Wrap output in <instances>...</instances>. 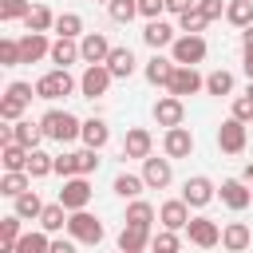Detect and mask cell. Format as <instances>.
I'll return each instance as SVG.
<instances>
[{
  "instance_id": "6da1fadb",
  "label": "cell",
  "mask_w": 253,
  "mask_h": 253,
  "mask_svg": "<svg viewBox=\"0 0 253 253\" xmlns=\"http://www.w3.org/2000/svg\"><path fill=\"white\" fill-rule=\"evenodd\" d=\"M40 126H43V138H51V142H75L83 134V119H75L71 111H59V107L43 111Z\"/></svg>"
},
{
  "instance_id": "7a4b0ae2",
  "label": "cell",
  "mask_w": 253,
  "mask_h": 253,
  "mask_svg": "<svg viewBox=\"0 0 253 253\" xmlns=\"http://www.w3.org/2000/svg\"><path fill=\"white\" fill-rule=\"evenodd\" d=\"M32 99H36V87L24 83V79H12L8 91H4V99H0V119H4V123H20Z\"/></svg>"
},
{
  "instance_id": "3957f363",
  "label": "cell",
  "mask_w": 253,
  "mask_h": 253,
  "mask_svg": "<svg viewBox=\"0 0 253 253\" xmlns=\"http://www.w3.org/2000/svg\"><path fill=\"white\" fill-rule=\"evenodd\" d=\"M71 91H79V79H71V71H63V67H51L47 75L36 79V99L55 103V99H67Z\"/></svg>"
},
{
  "instance_id": "277c9868",
  "label": "cell",
  "mask_w": 253,
  "mask_h": 253,
  "mask_svg": "<svg viewBox=\"0 0 253 253\" xmlns=\"http://www.w3.org/2000/svg\"><path fill=\"white\" fill-rule=\"evenodd\" d=\"M91 182H87V174H75V178H63V186H59V194H55V202L67 210V213H75V210H87L91 206Z\"/></svg>"
},
{
  "instance_id": "5b68a950",
  "label": "cell",
  "mask_w": 253,
  "mask_h": 253,
  "mask_svg": "<svg viewBox=\"0 0 253 253\" xmlns=\"http://www.w3.org/2000/svg\"><path fill=\"white\" fill-rule=\"evenodd\" d=\"M67 233L79 241V245H99L103 237H107V229H103V221L91 213V210H75L71 217H67Z\"/></svg>"
},
{
  "instance_id": "8992f818",
  "label": "cell",
  "mask_w": 253,
  "mask_h": 253,
  "mask_svg": "<svg viewBox=\"0 0 253 253\" xmlns=\"http://www.w3.org/2000/svg\"><path fill=\"white\" fill-rule=\"evenodd\" d=\"M206 55H210V47H206L202 36H178V40L170 43V59H174L178 67H198Z\"/></svg>"
},
{
  "instance_id": "52a82bcc",
  "label": "cell",
  "mask_w": 253,
  "mask_h": 253,
  "mask_svg": "<svg viewBox=\"0 0 253 253\" xmlns=\"http://www.w3.org/2000/svg\"><path fill=\"white\" fill-rule=\"evenodd\" d=\"M111 83H115V75H111L107 63H87L83 75H79V95L83 99H103Z\"/></svg>"
},
{
  "instance_id": "ba28073f",
  "label": "cell",
  "mask_w": 253,
  "mask_h": 253,
  "mask_svg": "<svg viewBox=\"0 0 253 253\" xmlns=\"http://www.w3.org/2000/svg\"><path fill=\"white\" fill-rule=\"evenodd\" d=\"M245 142H249V126L229 115V119L217 126V150H221V154H241Z\"/></svg>"
},
{
  "instance_id": "9c48e42d",
  "label": "cell",
  "mask_w": 253,
  "mask_h": 253,
  "mask_svg": "<svg viewBox=\"0 0 253 253\" xmlns=\"http://www.w3.org/2000/svg\"><path fill=\"white\" fill-rule=\"evenodd\" d=\"M213 198H217V186H213L206 174H194V178L182 182V202H186L190 210H206Z\"/></svg>"
},
{
  "instance_id": "30bf717a",
  "label": "cell",
  "mask_w": 253,
  "mask_h": 253,
  "mask_svg": "<svg viewBox=\"0 0 253 253\" xmlns=\"http://www.w3.org/2000/svg\"><path fill=\"white\" fill-rule=\"evenodd\" d=\"M142 182H146V190H166L170 182H174V158H142Z\"/></svg>"
},
{
  "instance_id": "8fae6325",
  "label": "cell",
  "mask_w": 253,
  "mask_h": 253,
  "mask_svg": "<svg viewBox=\"0 0 253 253\" xmlns=\"http://www.w3.org/2000/svg\"><path fill=\"white\" fill-rule=\"evenodd\" d=\"M217 198H221L233 213H241V210H249V206H253V190H249V182H245V178H225V182L217 186Z\"/></svg>"
},
{
  "instance_id": "7c38bea8",
  "label": "cell",
  "mask_w": 253,
  "mask_h": 253,
  "mask_svg": "<svg viewBox=\"0 0 253 253\" xmlns=\"http://www.w3.org/2000/svg\"><path fill=\"white\" fill-rule=\"evenodd\" d=\"M186 237L198 245V249H213V245H221V225L213 221V217H190V225H186Z\"/></svg>"
},
{
  "instance_id": "4fadbf2b",
  "label": "cell",
  "mask_w": 253,
  "mask_h": 253,
  "mask_svg": "<svg viewBox=\"0 0 253 253\" xmlns=\"http://www.w3.org/2000/svg\"><path fill=\"white\" fill-rule=\"evenodd\" d=\"M182 119H186V103H182L178 95H170V91L158 95V103H154V123L170 130V126H182Z\"/></svg>"
},
{
  "instance_id": "5bb4252c",
  "label": "cell",
  "mask_w": 253,
  "mask_h": 253,
  "mask_svg": "<svg viewBox=\"0 0 253 253\" xmlns=\"http://www.w3.org/2000/svg\"><path fill=\"white\" fill-rule=\"evenodd\" d=\"M178 40V28L170 24V20H146V28H142V43L150 47V51H162V47H170Z\"/></svg>"
},
{
  "instance_id": "9a60e30c",
  "label": "cell",
  "mask_w": 253,
  "mask_h": 253,
  "mask_svg": "<svg viewBox=\"0 0 253 253\" xmlns=\"http://www.w3.org/2000/svg\"><path fill=\"white\" fill-rule=\"evenodd\" d=\"M162 154H166V158H190V154H194V134H190V126H170V130L162 134Z\"/></svg>"
},
{
  "instance_id": "2e32d148",
  "label": "cell",
  "mask_w": 253,
  "mask_h": 253,
  "mask_svg": "<svg viewBox=\"0 0 253 253\" xmlns=\"http://www.w3.org/2000/svg\"><path fill=\"white\" fill-rule=\"evenodd\" d=\"M43 55H51L47 32H24L20 36V63H40Z\"/></svg>"
},
{
  "instance_id": "e0dca14e",
  "label": "cell",
  "mask_w": 253,
  "mask_h": 253,
  "mask_svg": "<svg viewBox=\"0 0 253 253\" xmlns=\"http://www.w3.org/2000/svg\"><path fill=\"white\" fill-rule=\"evenodd\" d=\"M170 95H178V99H186V95H198V91H206V79L198 75V67H174V79H170V87H166Z\"/></svg>"
},
{
  "instance_id": "ac0fdd59",
  "label": "cell",
  "mask_w": 253,
  "mask_h": 253,
  "mask_svg": "<svg viewBox=\"0 0 253 253\" xmlns=\"http://www.w3.org/2000/svg\"><path fill=\"white\" fill-rule=\"evenodd\" d=\"M40 138H43V126L32 123V119H20V123H12V126L4 130V142H20V146H28V150H40Z\"/></svg>"
},
{
  "instance_id": "d6986e66",
  "label": "cell",
  "mask_w": 253,
  "mask_h": 253,
  "mask_svg": "<svg viewBox=\"0 0 253 253\" xmlns=\"http://www.w3.org/2000/svg\"><path fill=\"white\" fill-rule=\"evenodd\" d=\"M150 150H154V134L146 130V126H130L126 130V138H123V158H150Z\"/></svg>"
},
{
  "instance_id": "ffe728a7",
  "label": "cell",
  "mask_w": 253,
  "mask_h": 253,
  "mask_svg": "<svg viewBox=\"0 0 253 253\" xmlns=\"http://www.w3.org/2000/svg\"><path fill=\"white\" fill-rule=\"evenodd\" d=\"M174 59H166L162 51H154L150 59H146V67H142V75H146V83L150 87H170V79H174Z\"/></svg>"
},
{
  "instance_id": "44dd1931",
  "label": "cell",
  "mask_w": 253,
  "mask_h": 253,
  "mask_svg": "<svg viewBox=\"0 0 253 253\" xmlns=\"http://www.w3.org/2000/svg\"><path fill=\"white\" fill-rule=\"evenodd\" d=\"M158 221H162V229H186L190 225V206L182 202V198H170V202H162L158 206Z\"/></svg>"
},
{
  "instance_id": "7402d4cb",
  "label": "cell",
  "mask_w": 253,
  "mask_h": 253,
  "mask_svg": "<svg viewBox=\"0 0 253 253\" xmlns=\"http://www.w3.org/2000/svg\"><path fill=\"white\" fill-rule=\"evenodd\" d=\"M249 245H253V229H249L245 221H225V225H221V249L245 253Z\"/></svg>"
},
{
  "instance_id": "603a6c76",
  "label": "cell",
  "mask_w": 253,
  "mask_h": 253,
  "mask_svg": "<svg viewBox=\"0 0 253 253\" xmlns=\"http://www.w3.org/2000/svg\"><path fill=\"white\" fill-rule=\"evenodd\" d=\"M79 55H83V63H107L111 40H107L103 32H87V36L79 40Z\"/></svg>"
},
{
  "instance_id": "cb8c5ba5",
  "label": "cell",
  "mask_w": 253,
  "mask_h": 253,
  "mask_svg": "<svg viewBox=\"0 0 253 253\" xmlns=\"http://www.w3.org/2000/svg\"><path fill=\"white\" fill-rule=\"evenodd\" d=\"M47 59H51L55 67H63V71H67L71 63H79V59H83V55H79V40L55 36V40H51V55H47Z\"/></svg>"
},
{
  "instance_id": "d4e9b609",
  "label": "cell",
  "mask_w": 253,
  "mask_h": 253,
  "mask_svg": "<svg viewBox=\"0 0 253 253\" xmlns=\"http://www.w3.org/2000/svg\"><path fill=\"white\" fill-rule=\"evenodd\" d=\"M150 229L146 225H123V233H119V249L123 253H146L150 249Z\"/></svg>"
},
{
  "instance_id": "484cf974",
  "label": "cell",
  "mask_w": 253,
  "mask_h": 253,
  "mask_svg": "<svg viewBox=\"0 0 253 253\" xmlns=\"http://www.w3.org/2000/svg\"><path fill=\"white\" fill-rule=\"evenodd\" d=\"M83 146H91V150H103L107 142H111V126H107V119H83Z\"/></svg>"
},
{
  "instance_id": "4316f807",
  "label": "cell",
  "mask_w": 253,
  "mask_h": 253,
  "mask_svg": "<svg viewBox=\"0 0 253 253\" xmlns=\"http://www.w3.org/2000/svg\"><path fill=\"white\" fill-rule=\"evenodd\" d=\"M107 67H111V75H115V79H130L138 63H134V51H130V47H111Z\"/></svg>"
},
{
  "instance_id": "83f0119b",
  "label": "cell",
  "mask_w": 253,
  "mask_h": 253,
  "mask_svg": "<svg viewBox=\"0 0 253 253\" xmlns=\"http://www.w3.org/2000/svg\"><path fill=\"white\" fill-rule=\"evenodd\" d=\"M20 221H24L20 213L0 217V253H16V241L24 237V225H20Z\"/></svg>"
},
{
  "instance_id": "f1b7e54d",
  "label": "cell",
  "mask_w": 253,
  "mask_h": 253,
  "mask_svg": "<svg viewBox=\"0 0 253 253\" xmlns=\"http://www.w3.org/2000/svg\"><path fill=\"white\" fill-rule=\"evenodd\" d=\"M32 182H36V178H32L28 170H4V178H0V194H4V198H20L24 190H32Z\"/></svg>"
},
{
  "instance_id": "f546056e",
  "label": "cell",
  "mask_w": 253,
  "mask_h": 253,
  "mask_svg": "<svg viewBox=\"0 0 253 253\" xmlns=\"http://www.w3.org/2000/svg\"><path fill=\"white\" fill-rule=\"evenodd\" d=\"M12 213H20L24 221H40V213H43L40 194H36V190H24L20 198H12Z\"/></svg>"
},
{
  "instance_id": "4dcf8cb0",
  "label": "cell",
  "mask_w": 253,
  "mask_h": 253,
  "mask_svg": "<svg viewBox=\"0 0 253 253\" xmlns=\"http://www.w3.org/2000/svg\"><path fill=\"white\" fill-rule=\"evenodd\" d=\"M24 28L28 32H51L55 28V12L47 4H32V12L24 16Z\"/></svg>"
},
{
  "instance_id": "1f68e13d",
  "label": "cell",
  "mask_w": 253,
  "mask_h": 253,
  "mask_svg": "<svg viewBox=\"0 0 253 253\" xmlns=\"http://www.w3.org/2000/svg\"><path fill=\"white\" fill-rule=\"evenodd\" d=\"M111 190H115L123 202H134V198L146 190V182H142V174H126V170H123V174L115 178V186H111Z\"/></svg>"
},
{
  "instance_id": "d6a6232c",
  "label": "cell",
  "mask_w": 253,
  "mask_h": 253,
  "mask_svg": "<svg viewBox=\"0 0 253 253\" xmlns=\"http://www.w3.org/2000/svg\"><path fill=\"white\" fill-rule=\"evenodd\" d=\"M67 210L59 206V202H47L43 206V213H40V229H47V233H59V229H67Z\"/></svg>"
},
{
  "instance_id": "836d02e7",
  "label": "cell",
  "mask_w": 253,
  "mask_h": 253,
  "mask_svg": "<svg viewBox=\"0 0 253 253\" xmlns=\"http://www.w3.org/2000/svg\"><path fill=\"white\" fill-rule=\"evenodd\" d=\"M47 249H51V233L47 229H28L16 241V253H47Z\"/></svg>"
},
{
  "instance_id": "e575fe53",
  "label": "cell",
  "mask_w": 253,
  "mask_h": 253,
  "mask_svg": "<svg viewBox=\"0 0 253 253\" xmlns=\"http://www.w3.org/2000/svg\"><path fill=\"white\" fill-rule=\"evenodd\" d=\"M55 36H67V40H83V16L79 12H59L55 16Z\"/></svg>"
},
{
  "instance_id": "d590c367",
  "label": "cell",
  "mask_w": 253,
  "mask_h": 253,
  "mask_svg": "<svg viewBox=\"0 0 253 253\" xmlns=\"http://www.w3.org/2000/svg\"><path fill=\"white\" fill-rule=\"evenodd\" d=\"M28 146H20V142H4L0 146V162H4V170H28Z\"/></svg>"
},
{
  "instance_id": "8d00e7d4",
  "label": "cell",
  "mask_w": 253,
  "mask_h": 253,
  "mask_svg": "<svg viewBox=\"0 0 253 253\" xmlns=\"http://www.w3.org/2000/svg\"><path fill=\"white\" fill-rule=\"evenodd\" d=\"M225 20L245 32V28L253 24V0H229V4H225Z\"/></svg>"
},
{
  "instance_id": "74e56055",
  "label": "cell",
  "mask_w": 253,
  "mask_h": 253,
  "mask_svg": "<svg viewBox=\"0 0 253 253\" xmlns=\"http://www.w3.org/2000/svg\"><path fill=\"white\" fill-rule=\"evenodd\" d=\"M158 213H154V206L150 202H142V198H134V202H126V225H146L150 229V221H154Z\"/></svg>"
},
{
  "instance_id": "f35d334b",
  "label": "cell",
  "mask_w": 253,
  "mask_h": 253,
  "mask_svg": "<svg viewBox=\"0 0 253 253\" xmlns=\"http://www.w3.org/2000/svg\"><path fill=\"white\" fill-rule=\"evenodd\" d=\"M206 24H210V20H206V12H202V8H190V12H182V16H178V32H182V36H202V32H206Z\"/></svg>"
},
{
  "instance_id": "ab89813d",
  "label": "cell",
  "mask_w": 253,
  "mask_h": 253,
  "mask_svg": "<svg viewBox=\"0 0 253 253\" xmlns=\"http://www.w3.org/2000/svg\"><path fill=\"white\" fill-rule=\"evenodd\" d=\"M150 253H182L178 229H158V233L150 237Z\"/></svg>"
},
{
  "instance_id": "60d3db41",
  "label": "cell",
  "mask_w": 253,
  "mask_h": 253,
  "mask_svg": "<svg viewBox=\"0 0 253 253\" xmlns=\"http://www.w3.org/2000/svg\"><path fill=\"white\" fill-rule=\"evenodd\" d=\"M206 91L210 95H233V71H225V67L210 71L206 75Z\"/></svg>"
},
{
  "instance_id": "b9f144b4",
  "label": "cell",
  "mask_w": 253,
  "mask_h": 253,
  "mask_svg": "<svg viewBox=\"0 0 253 253\" xmlns=\"http://www.w3.org/2000/svg\"><path fill=\"white\" fill-rule=\"evenodd\" d=\"M28 174H32V178H47V174H55V158L43 154V150H32V154H28Z\"/></svg>"
},
{
  "instance_id": "7bdbcfd3",
  "label": "cell",
  "mask_w": 253,
  "mask_h": 253,
  "mask_svg": "<svg viewBox=\"0 0 253 253\" xmlns=\"http://www.w3.org/2000/svg\"><path fill=\"white\" fill-rule=\"evenodd\" d=\"M107 16H111L115 24H130V20L138 16V0H111V4H107Z\"/></svg>"
},
{
  "instance_id": "ee69618b",
  "label": "cell",
  "mask_w": 253,
  "mask_h": 253,
  "mask_svg": "<svg viewBox=\"0 0 253 253\" xmlns=\"http://www.w3.org/2000/svg\"><path fill=\"white\" fill-rule=\"evenodd\" d=\"M79 166H83L79 150H63V154L55 158V174H59V178H75V174H83Z\"/></svg>"
},
{
  "instance_id": "f6af8a7d",
  "label": "cell",
  "mask_w": 253,
  "mask_h": 253,
  "mask_svg": "<svg viewBox=\"0 0 253 253\" xmlns=\"http://www.w3.org/2000/svg\"><path fill=\"white\" fill-rule=\"evenodd\" d=\"M32 12V0H0V20L4 24H16Z\"/></svg>"
},
{
  "instance_id": "bcb514c9",
  "label": "cell",
  "mask_w": 253,
  "mask_h": 253,
  "mask_svg": "<svg viewBox=\"0 0 253 253\" xmlns=\"http://www.w3.org/2000/svg\"><path fill=\"white\" fill-rule=\"evenodd\" d=\"M20 63V40H0V67H16Z\"/></svg>"
},
{
  "instance_id": "7dc6e473",
  "label": "cell",
  "mask_w": 253,
  "mask_h": 253,
  "mask_svg": "<svg viewBox=\"0 0 253 253\" xmlns=\"http://www.w3.org/2000/svg\"><path fill=\"white\" fill-rule=\"evenodd\" d=\"M229 115H233V119H241V123H253V95H249V91H245V95H237Z\"/></svg>"
},
{
  "instance_id": "c3c4849f",
  "label": "cell",
  "mask_w": 253,
  "mask_h": 253,
  "mask_svg": "<svg viewBox=\"0 0 253 253\" xmlns=\"http://www.w3.org/2000/svg\"><path fill=\"white\" fill-rule=\"evenodd\" d=\"M166 12V0H138V16L142 20H162Z\"/></svg>"
},
{
  "instance_id": "681fc988",
  "label": "cell",
  "mask_w": 253,
  "mask_h": 253,
  "mask_svg": "<svg viewBox=\"0 0 253 253\" xmlns=\"http://www.w3.org/2000/svg\"><path fill=\"white\" fill-rule=\"evenodd\" d=\"M198 8L206 12V20H210V24L225 16V0H198Z\"/></svg>"
},
{
  "instance_id": "f907efd6",
  "label": "cell",
  "mask_w": 253,
  "mask_h": 253,
  "mask_svg": "<svg viewBox=\"0 0 253 253\" xmlns=\"http://www.w3.org/2000/svg\"><path fill=\"white\" fill-rule=\"evenodd\" d=\"M47 253H79V241L67 233V237H51V249Z\"/></svg>"
},
{
  "instance_id": "816d5d0a",
  "label": "cell",
  "mask_w": 253,
  "mask_h": 253,
  "mask_svg": "<svg viewBox=\"0 0 253 253\" xmlns=\"http://www.w3.org/2000/svg\"><path fill=\"white\" fill-rule=\"evenodd\" d=\"M190 8H198V0H166V12H170V16H182V12H190Z\"/></svg>"
},
{
  "instance_id": "f5cc1de1",
  "label": "cell",
  "mask_w": 253,
  "mask_h": 253,
  "mask_svg": "<svg viewBox=\"0 0 253 253\" xmlns=\"http://www.w3.org/2000/svg\"><path fill=\"white\" fill-rule=\"evenodd\" d=\"M249 51H253V24L241 32V55H249Z\"/></svg>"
},
{
  "instance_id": "db71d44e",
  "label": "cell",
  "mask_w": 253,
  "mask_h": 253,
  "mask_svg": "<svg viewBox=\"0 0 253 253\" xmlns=\"http://www.w3.org/2000/svg\"><path fill=\"white\" fill-rule=\"evenodd\" d=\"M241 67H245V75H249V83H253V51L245 55V63H241Z\"/></svg>"
},
{
  "instance_id": "11a10c76",
  "label": "cell",
  "mask_w": 253,
  "mask_h": 253,
  "mask_svg": "<svg viewBox=\"0 0 253 253\" xmlns=\"http://www.w3.org/2000/svg\"><path fill=\"white\" fill-rule=\"evenodd\" d=\"M241 178H245V182L253 186V162H245V170H241Z\"/></svg>"
},
{
  "instance_id": "9f6ffc18",
  "label": "cell",
  "mask_w": 253,
  "mask_h": 253,
  "mask_svg": "<svg viewBox=\"0 0 253 253\" xmlns=\"http://www.w3.org/2000/svg\"><path fill=\"white\" fill-rule=\"evenodd\" d=\"M99 4H111V0H99Z\"/></svg>"
},
{
  "instance_id": "6f0895ef",
  "label": "cell",
  "mask_w": 253,
  "mask_h": 253,
  "mask_svg": "<svg viewBox=\"0 0 253 253\" xmlns=\"http://www.w3.org/2000/svg\"><path fill=\"white\" fill-rule=\"evenodd\" d=\"M119 253H123V249H119Z\"/></svg>"
}]
</instances>
